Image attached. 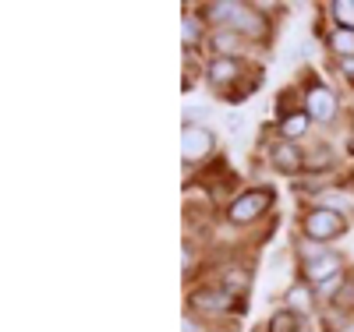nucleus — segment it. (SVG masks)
Wrapping results in <instances>:
<instances>
[{"instance_id":"9b49d317","label":"nucleus","mask_w":354,"mask_h":332,"mask_svg":"<svg viewBox=\"0 0 354 332\" xmlns=\"http://www.w3.org/2000/svg\"><path fill=\"white\" fill-rule=\"evenodd\" d=\"M287 308L298 311V315L305 318V311L312 308V290H308V283H294V286L287 290Z\"/></svg>"},{"instance_id":"f8f14e48","label":"nucleus","mask_w":354,"mask_h":332,"mask_svg":"<svg viewBox=\"0 0 354 332\" xmlns=\"http://www.w3.org/2000/svg\"><path fill=\"white\" fill-rule=\"evenodd\" d=\"M245 39L238 32H230V28H220V32H213V50L216 57H234V50H238Z\"/></svg>"},{"instance_id":"5701e85b","label":"nucleus","mask_w":354,"mask_h":332,"mask_svg":"<svg viewBox=\"0 0 354 332\" xmlns=\"http://www.w3.org/2000/svg\"><path fill=\"white\" fill-rule=\"evenodd\" d=\"M347 332H354V329H347Z\"/></svg>"},{"instance_id":"f03ea898","label":"nucleus","mask_w":354,"mask_h":332,"mask_svg":"<svg viewBox=\"0 0 354 332\" xmlns=\"http://www.w3.org/2000/svg\"><path fill=\"white\" fill-rule=\"evenodd\" d=\"M270 205H273V191H270V188H248V191H241L238 198L230 202L227 219L238 223V226L255 223L262 213H270Z\"/></svg>"},{"instance_id":"2eb2a0df","label":"nucleus","mask_w":354,"mask_h":332,"mask_svg":"<svg viewBox=\"0 0 354 332\" xmlns=\"http://www.w3.org/2000/svg\"><path fill=\"white\" fill-rule=\"evenodd\" d=\"M234 11H238V4H230V0H216V4H209L205 8V14H209V21H216V25H230V18H234Z\"/></svg>"},{"instance_id":"423d86ee","label":"nucleus","mask_w":354,"mask_h":332,"mask_svg":"<svg viewBox=\"0 0 354 332\" xmlns=\"http://www.w3.org/2000/svg\"><path fill=\"white\" fill-rule=\"evenodd\" d=\"M305 113L312 120H319V124H326V120L337 117V96L330 92L326 85H312L305 92Z\"/></svg>"},{"instance_id":"0eeeda50","label":"nucleus","mask_w":354,"mask_h":332,"mask_svg":"<svg viewBox=\"0 0 354 332\" xmlns=\"http://www.w3.org/2000/svg\"><path fill=\"white\" fill-rule=\"evenodd\" d=\"M270 163L280 170V173H298V170H305V153L298 148V141H277V145H270Z\"/></svg>"},{"instance_id":"ddd939ff","label":"nucleus","mask_w":354,"mask_h":332,"mask_svg":"<svg viewBox=\"0 0 354 332\" xmlns=\"http://www.w3.org/2000/svg\"><path fill=\"white\" fill-rule=\"evenodd\" d=\"M270 332H301V315L290 311V308L277 311V315L270 318Z\"/></svg>"},{"instance_id":"4468645a","label":"nucleus","mask_w":354,"mask_h":332,"mask_svg":"<svg viewBox=\"0 0 354 332\" xmlns=\"http://www.w3.org/2000/svg\"><path fill=\"white\" fill-rule=\"evenodd\" d=\"M330 18H333L340 28L354 32V0H333V4H330Z\"/></svg>"},{"instance_id":"6ab92c4d","label":"nucleus","mask_w":354,"mask_h":332,"mask_svg":"<svg viewBox=\"0 0 354 332\" xmlns=\"http://www.w3.org/2000/svg\"><path fill=\"white\" fill-rule=\"evenodd\" d=\"M205 113H209V106H192V110H185V124H195V120H202Z\"/></svg>"},{"instance_id":"1a4fd4ad","label":"nucleus","mask_w":354,"mask_h":332,"mask_svg":"<svg viewBox=\"0 0 354 332\" xmlns=\"http://www.w3.org/2000/svg\"><path fill=\"white\" fill-rule=\"evenodd\" d=\"M241 75H245V68H241L238 57H213L209 68H205V78L213 81V88H227L230 81H238Z\"/></svg>"},{"instance_id":"a211bd4d","label":"nucleus","mask_w":354,"mask_h":332,"mask_svg":"<svg viewBox=\"0 0 354 332\" xmlns=\"http://www.w3.org/2000/svg\"><path fill=\"white\" fill-rule=\"evenodd\" d=\"M181 32H185L188 46H198V21H195L192 14H185V25H181Z\"/></svg>"},{"instance_id":"6e6552de","label":"nucleus","mask_w":354,"mask_h":332,"mask_svg":"<svg viewBox=\"0 0 354 332\" xmlns=\"http://www.w3.org/2000/svg\"><path fill=\"white\" fill-rule=\"evenodd\" d=\"M227 28H230V32H238L241 39H262L266 36V18L255 14L252 8L238 4V11H234V18H230Z\"/></svg>"},{"instance_id":"dca6fc26","label":"nucleus","mask_w":354,"mask_h":332,"mask_svg":"<svg viewBox=\"0 0 354 332\" xmlns=\"http://www.w3.org/2000/svg\"><path fill=\"white\" fill-rule=\"evenodd\" d=\"M330 46L340 53V60H344V57H354V32H347V28H337V32L330 36Z\"/></svg>"},{"instance_id":"f257e3e1","label":"nucleus","mask_w":354,"mask_h":332,"mask_svg":"<svg viewBox=\"0 0 354 332\" xmlns=\"http://www.w3.org/2000/svg\"><path fill=\"white\" fill-rule=\"evenodd\" d=\"M301 230H305L308 240H315V244H326V240H340L347 233V219L337 213V208L322 205V208H312V213L305 216Z\"/></svg>"},{"instance_id":"aec40b11","label":"nucleus","mask_w":354,"mask_h":332,"mask_svg":"<svg viewBox=\"0 0 354 332\" xmlns=\"http://www.w3.org/2000/svg\"><path fill=\"white\" fill-rule=\"evenodd\" d=\"M340 71H344V78L354 85V57H344V60H340Z\"/></svg>"},{"instance_id":"20e7f679","label":"nucleus","mask_w":354,"mask_h":332,"mask_svg":"<svg viewBox=\"0 0 354 332\" xmlns=\"http://www.w3.org/2000/svg\"><path fill=\"white\" fill-rule=\"evenodd\" d=\"M340 273H344L340 255H330L326 248H315V255L305 251V283L322 286V283H330V280L340 276Z\"/></svg>"},{"instance_id":"f3484780","label":"nucleus","mask_w":354,"mask_h":332,"mask_svg":"<svg viewBox=\"0 0 354 332\" xmlns=\"http://www.w3.org/2000/svg\"><path fill=\"white\" fill-rule=\"evenodd\" d=\"M312 156H315V159H305L308 170H322V166H330V163H333V153H330V148H315Z\"/></svg>"},{"instance_id":"39448f33","label":"nucleus","mask_w":354,"mask_h":332,"mask_svg":"<svg viewBox=\"0 0 354 332\" xmlns=\"http://www.w3.org/2000/svg\"><path fill=\"white\" fill-rule=\"evenodd\" d=\"M192 308H195V311H205V315H223V311L238 308V293H230V290H223V286L195 290V293H192Z\"/></svg>"},{"instance_id":"4be33fe9","label":"nucleus","mask_w":354,"mask_h":332,"mask_svg":"<svg viewBox=\"0 0 354 332\" xmlns=\"http://www.w3.org/2000/svg\"><path fill=\"white\" fill-rule=\"evenodd\" d=\"M181 332H195V325H192V322H185V325H181Z\"/></svg>"},{"instance_id":"7ed1b4c3","label":"nucleus","mask_w":354,"mask_h":332,"mask_svg":"<svg viewBox=\"0 0 354 332\" xmlns=\"http://www.w3.org/2000/svg\"><path fill=\"white\" fill-rule=\"evenodd\" d=\"M213 148H216V138H213L209 128L205 124H185V131H181V156H185V163H202L205 156H213Z\"/></svg>"},{"instance_id":"9d476101","label":"nucleus","mask_w":354,"mask_h":332,"mask_svg":"<svg viewBox=\"0 0 354 332\" xmlns=\"http://www.w3.org/2000/svg\"><path fill=\"white\" fill-rule=\"evenodd\" d=\"M308 113H287L283 120H280V135H283V141H294V138H301L305 131H308Z\"/></svg>"},{"instance_id":"412c9836","label":"nucleus","mask_w":354,"mask_h":332,"mask_svg":"<svg viewBox=\"0 0 354 332\" xmlns=\"http://www.w3.org/2000/svg\"><path fill=\"white\" fill-rule=\"evenodd\" d=\"M227 131H234V135L241 131V117H238V113H234V117H227Z\"/></svg>"}]
</instances>
